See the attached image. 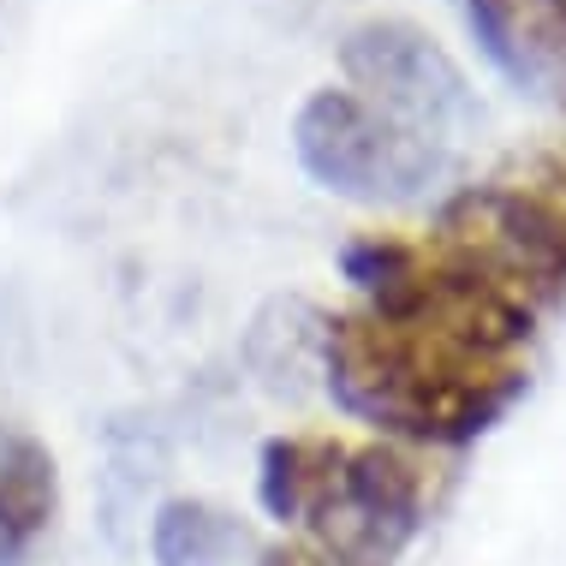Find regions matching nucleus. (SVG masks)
I'll return each instance as SVG.
<instances>
[{"mask_svg": "<svg viewBox=\"0 0 566 566\" xmlns=\"http://www.w3.org/2000/svg\"><path fill=\"white\" fill-rule=\"evenodd\" d=\"M340 274L358 293V311L459 334L507 358H525L543 316L537 298H525L507 274H495L483 256H471L436 227L430 233H358L340 251Z\"/></svg>", "mask_w": 566, "mask_h": 566, "instance_id": "nucleus-2", "label": "nucleus"}, {"mask_svg": "<svg viewBox=\"0 0 566 566\" xmlns=\"http://www.w3.org/2000/svg\"><path fill=\"white\" fill-rule=\"evenodd\" d=\"M263 543L251 525L203 495H174L149 518V560L156 566H256Z\"/></svg>", "mask_w": 566, "mask_h": 566, "instance_id": "nucleus-9", "label": "nucleus"}, {"mask_svg": "<svg viewBox=\"0 0 566 566\" xmlns=\"http://www.w3.org/2000/svg\"><path fill=\"white\" fill-rule=\"evenodd\" d=\"M60 518V459L36 430L0 423V560H24Z\"/></svg>", "mask_w": 566, "mask_h": 566, "instance_id": "nucleus-8", "label": "nucleus"}, {"mask_svg": "<svg viewBox=\"0 0 566 566\" xmlns=\"http://www.w3.org/2000/svg\"><path fill=\"white\" fill-rule=\"evenodd\" d=\"M323 381L346 418L400 448H471L525 400V358L459 334L340 311L323 323Z\"/></svg>", "mask_w": 566, "mask_h": 566, "instance_id": "nucleus-1", "label": "nucleus"}, {"mask_svg": "<svg viewBox=\"0 0 566 566\" xmlns=\"http://www.w3.org/2000/svg\"><path fill=\"white\" fill-rule=\"evenodd\" d=\"M293 156L323 191L346 203H411L441 179L448 144L376 108L346 84H323L293 114Z\"/></svg>", "mask_w": 566, "mask_h": 566, "instance_id": "nucleus-3", "label": "nucleus"}, {"mask_svg": "<svg viewBox=\"0 0 566 566\" xmlns=\"http://www.w3.org/2000/svg\"><path fill=\"white\" fill-rule=\"evenodd\" d=\"M340 72H346V90L370 96L376 108H388L394 119L418 126L436 144H448L478 114L459 60L411 19H364L358 30H346Z\"/></svg>", "mask_w": 566, "mask_h": 566, "instance_id": "nucleus-6", "label": "nucleus"}, {"mask_svg": "<svg viewBox=\"0 0 566 566\" xmlns=\"http://www.w3.org/2000/svg\"><path fill=\"white\" fill-rule=\"evenodd\" d=\"M483 60L518 96L566 108V0H453Z\"/></svg>", "mask_w": 566, "mask_h": 566, "instance_id": "nucleus-7", "label": "nucleus"}, {"mask_svg": "<svg viewBox=\"0 0 566 566\" xmlns=\"http://www.w3.org/2000/svg\"><path fill=\"white\" fill-rule=\"evenodd\" d=\"M436 233L465 244L495 274H507L543 311L566 298V149L518 161L441 209Z\"/></svg>", "mask_w": 566, "mask_h": 566, "instance_id": "nucleus-4", "label": "nucleus"}, {"mask_svg": "<svg viewBox=\"0 0 566 566\" xmlns=\"http://www.w3.org/2000/svg\"><path fill=\"white\" fill-rule=\"evenodd\" d=\"M430 518V478L400 441H340L323 489L293 537L346 566H394Z\"/></svg>", "mask_w": 566, "mask_h": 566, "instance_id": "nucleus-5", "label": "nucleus"}, {"mask_svg": "<svg viewBox=\"0 0 566 566\" xmlns=\"http://www.w3.org/2000/svg\"><path fill=\"white\" fill-rule=\"evenodd\" d=\"M256 566H346V560H334L328 548H316V543H304V537H281V543H263Z\"/></svg>", "mask_w": 566, "mask_h": 566, "instance_id": "nucleus-11", "label": "nucleus"}, {"mask_svg": "<svg viewBox=\"0 0 566 566\" xmlns=\"http://www.w3.org/2000/svg\"><path fill=\"white\" fill-rule=\"evenodd\" d=\"M334 453H340V436H328V430H286V436H269L263 448H256V507H263L286 537L304 525V513H311Z\"/></svg>", "mask_w": 566, "mask_h": 566, "instance_id": "nucleus-10", "label": "nucleus"}]
</instances>
